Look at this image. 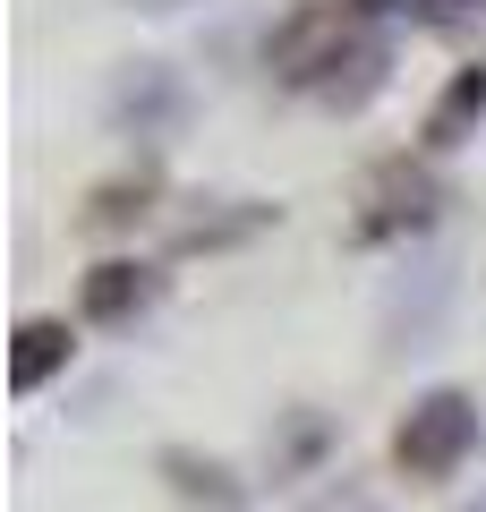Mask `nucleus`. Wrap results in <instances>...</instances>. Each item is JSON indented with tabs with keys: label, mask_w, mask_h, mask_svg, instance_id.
<instances>
[{
	"label": "nucleus",
	"mask_w": 486,
	"mask_h": 512,
	"mask_svg": "<svg viewBox=\"0 0 486 512\" xmlns=\"http://www.w3.org/2000/svg\"><path fill=\"white\" fill-rule=\"evenodd\" d=\"M265 222H273V205H239L231 222H188V231H180V248H231V239L265 231Z\"/></svg>",
	"instance_id": "ddd939ff"
},
{
	"label": "nucleus",
	"mask_w": 486,
	"mask_h": 512,
	"mask_svg": "<svg viewBox=\"0 0 486 512\" xmlns=\"http://www.w3.org/2000/svg\"><path fill=\"white\" fill-rule=\"evenodd\" d=\"M452 291H461V274H452L444 256H418V265H401V282L384 291V350H427L435 333H444V308Z\"/></svg>",
	"instance_id": "20e7f679"
},
{
	"label": "nucleus",
	"mask_w": 486,
	"mask_h": 512,
	"mask_svg": "<svg viewBox=\"0 0 486 512\" xmlns=\"http://www.w3.org/2000/svg\"><path fill=\"white\" fill-rule=\"evenodd\" d=\"M77 359V333L60 325V316H35V325H18V342H9V384L18 393H43L52 376H69Z\"/></svg>",
	"instance_id": "0eeeda50"
},
{
	"label": "nucleus",
	"mask_w": 486,
	"mask_h": 512,
	"mask_svg": "<svg viewBox=\"0 0 486 512\" xmlns=\"http://www.w3.org/2000/svg\"><path fill=\"white\" fill-rule=\"evenodd\" d=\"M478 128H486V60H469V69H452L444 94H435V111H427V146H435V154H461Z\"/></svg>",
	"instance_id": "423d86ee"
},
{
	"label": "nucleus",
	"mask_w": 486,
	"mask_h": 512,
	"mask_svg": "<svg viewBox=\"0 0 486 512\" xmlns=\"http://www.w3.org/2000/svg\"><path fill=\"white\" fill-rule=\"evenodd\" d=\"M367 26L401 18V26H427V35H469V26H486V0H350Z\"/></svg>",
	"instance_id": "1a4fd4ad"
},
{
	"label": "nucleus",
	"mask_w": 486,
	"mask_h": 512,
	"mask_svg": "<svg viewBox=\"0 0 486 512\" xmlns=\"http://www.w3.org/2000/svg\"><path fill=\"white\" fill-rule=\"evenodd\" d=\"M435 205H444V197H435V180H410V171H393V180H384V205L359 222V239H401V231L418 239V231L435 222Z\"/></svg>",
	"instance_id": "6e6552de"
},
{
	"label": "nucleus",
	"mask_w": 486,
	"mask_h": 512,
	"mask_svg": "<svg viewBox=\"0 0 486 512\" xmlns=\"http://www.w3.org/2000/svg\"><path fill=\"white\" fill-rule=\"evenodd\" d=\"M478 444H486V419H478V402H469L461 384H435V393H418L410 402V419L393 427V461L410 478H461L469 461H478Z\"/></svg>",
	"instance_id": "f257e3e1"
},
{
	"label": "nucleus",
	"mask_w": 486,
	"mask_h": 512,
	"mask_svg": "<svg viewBox=\"0 0 486 512\" xmlns=\"http://www.w3.org/2000/svg\"><path fill=\"white\" fill-rule=\"evenodd\" d=\"M128 9H188V0H128Z\"/></svg>",
	"instance_id": "4468645a"
},
{
	"label": "nucleus",
	"mask_w": 486,
	"mask_h": 512,
	"mask_svg": "<svg viewBox=\"0 0 486 512\" xmlns=\"http://www.w3.org/2000/svg\"><path fill=\"white\" fill-rule=\"evenodd\" d=\"M162 470L180 478V495H205L214 512H231V504H239V487H231V470H222V461H197V453H162Z\"/></svg>",
	"instance_id": "f8f14e48"
},
{
	"label": "nucleus",
	"mask_w": 486,
	"mask_h": 512,
	"mask_svg": "<svg viewBox=\"0 0 486 512\" xmlns=\"http://www.w3.org/2000/svg\"><path fill=\"white\" fill-rule=\"evenodd\" d=\"M478 512H486V504H478Z\"/></svg>",
	"instance_id": "2eb2a0df"
},
{
	"label": "nucleus",
	"mask_w": 486,
	"mask_h": 512,
	"mask_svg": "<svg viewBox=\"0 0 486 512\" xmlns=\"http://www.w3.org/2000/svg\"><path fill=\"white\" fill-rule=\"evenodd\" d=\"M384 77H393V43L359 35V43H350V60L333 69V86H324V103H333V111H367L384 94Z\"/></svg>",
	"instance_id": "9d476101"
},
{
	"label": "nucleus",
	"mask_w": 486,
	"mask_h": 512,
	"mask_svg": "<svg viewBox=\"0 0 486 512\" xmlns=\"http://www.w3.org/2000/svg\"><path fill=\"white\" fill-rule=\"evenodd\" d=\"M367 35V18L350 9V0H316V9H290L282 26H273L265 43V69L282 77L290 94H324L333 86V69L350 60V43Z\"/></svg>",
	"instance_id": "f03ea898"
},
{
	"label": "nucleus",
	"mask_w": 486,
	"mask_h": 512,
	"mask_svg": "<svg viewBox=\"0 0 486 512\" xmlns=\"http://www.w3.org/2000/svg\"><path fill=\"white\" fill-rule=\"evenodd\" d=\"M324 453H333V419L299 410V419L282 427V444H273V478H299V470H316Z\"/></svg>",
	"instance_id": "9b49d317"
},
{
	"label": "nucleus",
	"mask_w": 486,
	"mask_h": 512,
	"mask_svg": "<svg viewBox=\"0 0 486 512\" xmlns=\"http://www.w3.org/2000/svg\"><path fill=\"white\" fill-rule=\"evenodd\" d=\"M154 299H162V274H154V265H137V256H111V265H94V274H86L77 308H86V325H137Z\"/></svg>",
	"instance_id": "39448f33"
},
{
	"label": "nucleus",
	"mask_w": 486,
	"mask_h": 512,
	"mask_svg": "<svg viewBox=\"0 0 486 512\" xmlns=\"http://www.w3.org/2000/svg\"><path fill=\"white\" fill-rule=\"evenodd\" d=\"M103 120L120 128V137H171V128L188 120V77L171 69V60H128L120 77H111V94H103Z\"/></svg>",
	"instance_id": "7ed1b4c3"
}]
</instances>
